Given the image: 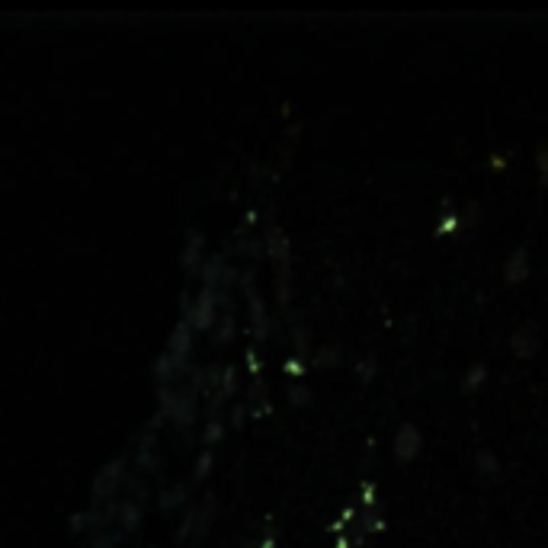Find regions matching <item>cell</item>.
Here are the masks:
<instances>
[{"instance_id": "cell-5", "label": "cell", "mask_w": 548, "mask_h": 548, "mask_svg": "<svg viewBox=\"0 0 548 548\" xmlns=\"http://www.w3.org/2000/svg\"><path fill=\"white\" fill-rule=\"evenodd\" d=\"M484 379H488V366H484V363H475L472 369L465 372V391H478Z\"/></svg>"}, {"instance_id": "cell-6", "label": "cell", "mask_w": 548, "mask_h": 548, "mask_svg": "<svg viewBox=\"0 0 548 548\" xmlns=\"http://www.w3.org/2000/svg\"><path fill=\"white\" fill-rule=\"evenodd\" d=\"M337 363H340V350L337 347H324L318 353V359H315V366H321V369H334Z\"/></svg>"}, {"instance_id": "cell-7", "label": "cell", "mask_w": 548, "mask_h": 548, "mask_svg": "<svg viewBox=\"0 0 548 548\" xmlns=\"http://www.w3.org/2000/svg\"><path fill=\"white\" fill-rule=\"evenodd\" d=\"M539 174H542V183H548V148L539 151Z\"/></svg>"}, {"instance_id": "cell-2", "label": "cell", "mask_w": 548, "mask_h": 548, "mask_svg": "<svg viewBox=\"0 0 548 548\" xmlns=\"http://www.w3.org/2000/svg\"><path fill=\"white\" fill-rule=\"evenodd\" d=\"M542 347V334H539V327L536 324H523V327H516L513 337H510V350L520 356V359H529V356H536Z\"/></svg>"}, {"instance_id": "cell-3", "label": "cell", "mask_w": 548, "mask_h": 548, "mask_svg": "<svg viewBox=\"0 0 548 548\" xmlns=\"http://www.w3.org/2000/svg\"><path fill=\"white\" fill-rule=\"evenodd\" d=\"M526 276H529V254H526V247H516L504 263V279H507V286H520V283H526Z\"/></svg>"}, {"instance_id": "cell-4", "label": "cell", "mask_w": 548, "mask_h": 548, "mask_svg": "<svg viewBox=\"0 0 548 548\" xmlns=\"http://www.w3.org/2000/svg\"><path fill=\"white\" fill-rule=\"evenodd\" d=\"M475 468H478V472L481 475H497V456H494V452L491 449H478L475 452Z\"/></svg>"}, {"instance_id": "cell-1", "label": "cell", "mask_w": 548, "mask_h": 548, "mask_svg": "<svg viewBox=\"0 0 548 548\" xmlns=\"http://www.w3.org/2000/svg\"><path fill=\"white\" fill-rule=\"evenodd\" d=\"M420 446H424V436H420V430L414 424H401L398 433H395V443H391V449H395V459L401 465H411L420 456Z\"/></svg>"}]
</instances>
